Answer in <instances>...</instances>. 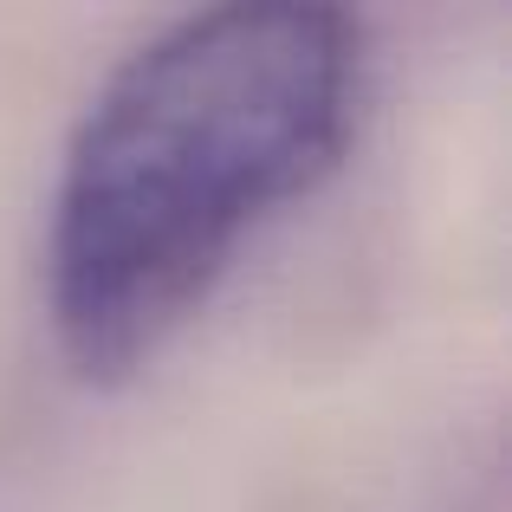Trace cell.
Returning <instances> with one entry per match:
<instances>
[{
  "label": "cell",
  "mask_w": 512,
  "mask_h": 512,
  "mask_svg": "<svg viewBox=\"0 0 512 512\" xmlns=\"http://www.w3.org/2000/svg\"><path fill=\"white\" fill-rule=\"evenodd\" d=\"M363 33L312 0H227L143 39L72 130L46 234L65 357L111 383L201 312L266 221L338 175Z\"/></svg>",
  "instance_id": "1"
}]
</instances>
